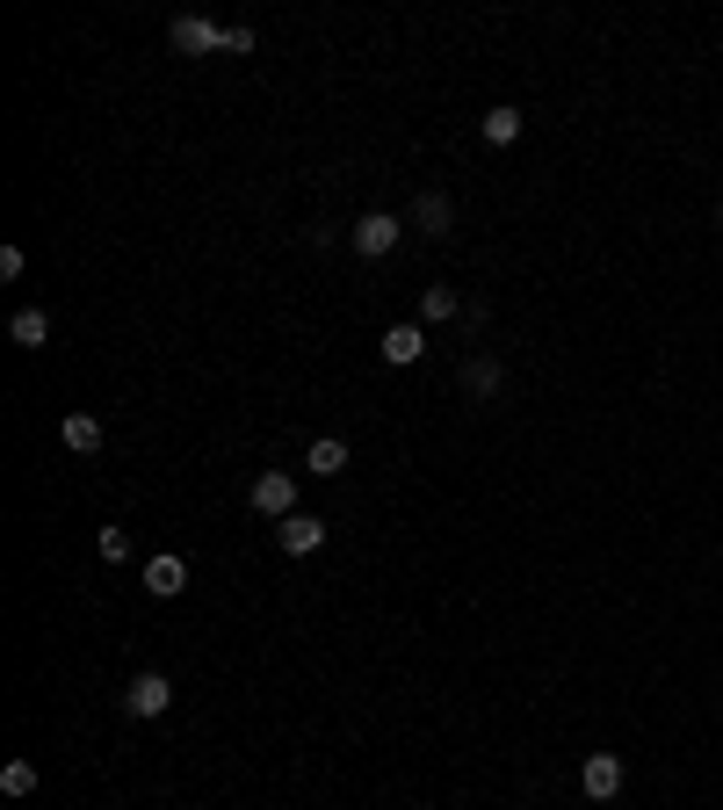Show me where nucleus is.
Here are the masks:
<instances>
[{"label":"nucleus","instance_id":"nucleus-1","mask_svg":"<svg viewBox=\"0 0 723 810\" xmlns=\"http://www.w3.org/2000/svg\"><path fill=\"white\" fill-rule=\"evenodd\" d=\"M398 232H405V218H391V210H369V218H355V232H347V246H355L362 260H383L398 246Z\"/></svg>","mask_w":723,"mask_h":810},{"label":"nucleus","instance_id":"nucleus-2","mask_svg":"<svg viewBox=\"0 0 723 810\" xmlns=\"http://www.w3.org/2000/svg\"><path fill=\"white\" fill-rule=\"evenodd\" d=\"M246 500H254V514H268V521H290V514H297V478H290V470H260Z\"/></svg>","mask_w":723,"mask_h":810},{"label":"nucleus","instance_id":"nucleus-3","mask_svg":"<svg viewBox=\"0 0 723 810\" xmlns=\"http://www.w3.org/2000/svg\"><path fill=\"white\" fill-rule=\"evenodd\" d=\"M123 709H131V717H167V709H174V680H167V673H138V680L123 688Z\"/></svg>","mask_w":723,"mask_h":810},{"label":"nucleus","instance_id":"nucleus-4","mask_svg":"<svg viewBox=\"0 0 723 810\" xmlns=\"http://www.w3.org/2000/svg\"><path fill=\"white\" fill-rule=\"evenodd\" d=\"M167 44H174L181 58H203V52H218V44H224V30H218V22H203V15H174Z\"/></svg>","mask_w":723,"mask_h":810},{"label":"nucleus","instance_id":"nucleus-5","mask_svg":"<svg viewBox=\"0 0 723 810\" xmlns=\"http://www.w3.org/2000/svg\"><path fill=\"white\" fill-rule=\"evenodd\" d=\"M276 543H282V551H290V557H311V551H319V543H326V521H319V514H304V507H297L290 521H276Z\"/></svg>","mask_w":723,"mask_h":810},{"label":"nucleus","instance_id":"nucleus-6","mask_svg":"<svg viewBox=\"0 0 723 810\" xmlns=\"http://www.w3.org/2000/svg\"><path fill=\"white\" fill-rule=\"evenodd\" d=\"M189 587V565H181V557L174 551H159V557H145V593H153V601H174V593Z\"/></svg>","mask_w":723,"mask_h":810},{"label":"nucleus","instance_id":"nucleus-7","mask_svg":"<svg viewBox=\"0 0 723 810\" xmlns=\"http://www.w3.org/2000/svg\"><path fill=\"white\" fill-rule=\"evenodd\" d=\"M579 789L593 796V803H608V796L622 789V759H615V753H593V759L579 767Z\"/></svg>","mask_w":723,"mask_h":810},{"label":"nucleus","instance_id":"nucleus-8","mask_svg":"<svg viewBox=\"0 0 723 810\" xmlns=\"http://www.w3.org/2000/svg\"><path fill=\"white\" fill-rule=\"evenodd\" d=\"M413 224H420V232H434V240H442L448 224H456V203H448L442 189H420V196H413Z\"/></svg>","mask_w":723,"mask_h":810},{"label":"nucleus","instance_id":"nucleus-9","mask_svg":"<svg viewBox=\"0 0 723 810\" xmlns=\"http://www.w3.org/2000/svg\"><path fill=\"white\" fill-rule=\"evenodd\" d=\"M420 355H427V333H420V326H391V333H383V363H391V369H413Z\"/></svg>","mask_w":723,"mask_h":810},{"label":"nucleus","instance_id":"nucleus-10","mask_svg":"<svg viewBox=\"0 0 723 810\" xmlns=\"http://www.w3.org/2000/svg\"><path fill=\"white\" fill-rule=\"evenodd\" d=\"M500 384H507V369L492 363V355H470V363H464V398H492Z\"/></svg>","mask_w":723,"mask_h":810},{"label":"nucleus","instance_id":"nucleus-11","mask_svg":"<svg viewBox=\"0 0 723 810\" xmlns=\"http://www.w3.org/2000/svg\"><path fill=\"white\" fill-rule=\"evenodd\" d=\"M8 333H15V347H44V341H52V311L22 304L15 319H8Z\"/></svg>","mask_w":723,"mask_h":810},{"label":"nucleus","instance_id":"nucleus-12","mask_svg":"<svg viewBox=\"0 0 723 810\" xmlns=\"http://www.w3.org/2000/svg\"><path fill=\"white\" fill-rule=\"evenodd\" d=\"M304 464L319 470V478H341V470H347V442H341V434H319V442H311V456H304Z\"/></svg>","mask_w":723,"mask_h":810},{"label":"nucleus","instance_id":"nucleus-13","mask_svg":"<svg viewBox=\"0 0 723 810\" xmlns=\"http://www.w3.org/2000/svg\"><path fill=\"white\" fill-rule=\"evenodd\" d=\"M66 448H73V456H94V448H102V420H94V413H73L66 420Z\"/></svg>","mask_w":723,"mask_h":810},{"label":"nucleus","instance_id":"nucleus-14","mask_svg":"<svg viewBox=\"0 0 723 810\" xmlns=\"http://www.w3.org/2000/svg\"><path fill=\"white\" fill-rule=\"evenodd\" d=\"M448 319H456V290H448V282H434V290L420 297V326H448Z\"/></svg>","mask_w":723,"mask_h":810},{"label":"nucleus","instance_id":"nucleus-15","mask_svg":"<svg viewBox=\"0 0 723 810\" xmlns=\"http://www.w3.org/2000/svg\"><path fill=\"white\" fill-rule=\"evenodd\" d=\"M521 138V109H485V145H514Z\"/></svg>","mask_w":723,"mask_h":810},{"label":"nucleus","instance_id":"nucleus-16","mask_svg":"<svg viewBox=\"0 0 723 810\" xmlns=\"http://www.w3.org/2000/svg\"><path fill=\"white\" fill-rule=\"evenodd\" d=\"M0 796H36V767H30V759H8V767H0Z\"/></svg>","mask_w":723,"mask_h":810},{"label":"nucleus","instance_id":"nucleus-17","mask_svg":"<svg viewBox=\"0 0 723 810\" xmlns=\"http://www.w3.org/2000/svg\"><path fill=\"white\" fill-rule=\"evenodd\" d=\"M254 44H260V36H254V30H246V22H232V30H224V44H218V52H232V58H246V52H254Z\"/></svg>","mask_w":723,"mask_h":810},{"label":"nucleus","instance_id":"nucleus-18","mask_svg":"<svg viewBox=\"0 0 723 810\" xmlns=\"http://www.w3.org/2000/svg\"><path fill=\"white\" fill-rule=\"evenodd\" d=\"M123 557H131V535H123V529H102V565H123Z\"/></svg>","mask_w":723,"mask_h":810},{"label":"nucleus","instance_id":"nucleus-19","mask_svg":"<svg viewBox=\"0 0 723 810\" xmlns=\"http://www.w3.org/2000/svg\"><path fill=\"white\" fill-rule=\"evenodd\" d=\"M716 218H723V203H716Z\"/></svg>","mask_w":723,"mask_h":810}]
</instances>
